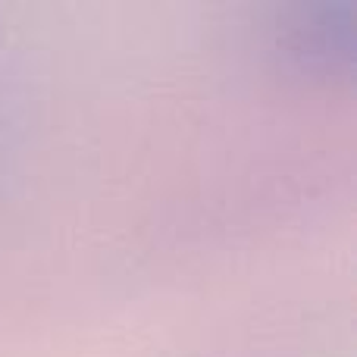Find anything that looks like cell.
I'll list each match as a JSON object with an SVG mask.
<instances>
[{
    "label": "cell",
    "mask_w": 357,
    "mask_h": 357,
    "mask_svg": "<svg viewBox=\"0 0 357 357\" xmlns=\"http://www.w3.org/2000/svg\"><path fill=\"white\" fill-rule=\"evenodd\" d=\"M285 47L310 66H335L351 47V10L335 3H317L301 10L289 25Z\"/></svg>",
    "instance_id": "6da1fadb"
}]
</instances>
